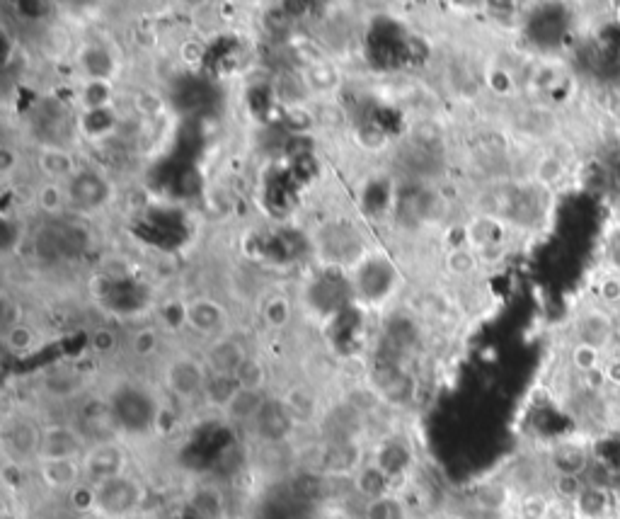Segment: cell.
I'll return each instance as SVG.
<instances>
[{
    "instance_id": "23",
    "label": "cell",
    "mask_w": 620,
    "mask_h": 519,
    "mask_svg": "<svg viewBox=\"0 0 620 519\" xmlns=\"http://www.w3.org/2000/svg\"><path fill=\"white\" fill-rule=\"evenodd\" d=\"M512 503V490L507 483H482V486L473 493V505L485 515H499Z\"/></svg>"
},
{
    "instance_id": "5",
    "label": "cell",
    "mask_w": 620,
    "mask_h": 519,
    "mask_svg": "<svg viewBox=\"0 0 620 519\" xmlns=\"http://www.w3.org/2000/svg\"><path fill=\"white\" fill-rule=\"evenodd\" d=\"M90 444L80 435V430L73 422H49L44 425L42 447H39L37 461H68L83 459Z\"/></svg>"
},
{
    "instance_id": "18",
    "label": "cell",
    "mask_w": 620,
    "mask_h": 519,
    "mask_svg": "<svg viewBox=\"0 0 620 519\" xmlns=\"http://www.w3.org/2000/svg\"><path fill=\"white\" fill-rule=\"evenodd\" d=\"M332 483H335L332 478H327L325 473L310 466V469L296 473L294 481H291V493H294L298 500H303V503H323V500L330 498Z\"/></svg>"
},
{
    "instance_id": "42",
    "label": "cell",
    "mask_w": 620,
    "mask_h": 519,
    "mask_svg": "<svg viewBox=\"0 0 620 519\" xmlns=\"http://www.w3.org/2000/svg\"><path fill=\"white\" fill-rule=\"evenodd\" d=\"M112 289L114 282L107 275H95L90 279V292H93V296H97V299H107V296L112 294Z\"/></svg>"
},
{
    "instance_id": "8",
    "label": "cell",
    "mask_w": 620,
    "mask_h": 519,
    "mask_svg": "<svg viewBox=\"0 0 620 519\" xmlns=\"http://www.w3.org/2000/svg\"><path fill=\"white\" fill-rule=\"evenodd\" d=\"M264 447H284L296 432V422L286 413L281 398H267L262 413L257 415L255 425L250 427Z\"/></svg>"
},
{
    "instance_id": "39",
    "label": "cell",
    "mask_w": 620,
    "mask_h": 519,
    "mask_svg": "<svg viewBox=\"0 0 620 519\" xmlns=\"http://www.w3.org/2000/svg\"><path fill=\"white\" fill-rule=\"evenodd\" d=\"M134 107H136V112L143 114V117L155 119L160 112L165 110V102L158 93H155V90H139V93L134 95Z\"/></svg>"
},
{
    "instance_id": "9",
    "label": "cell",
    "mask_w": 620,
    "mask_h": 519,
    "mask_svg": "<svg viewBox=\"0 0 620 519\" xmlns=\"http://www.w3.org/2000/svg\"><path fill=\"white\" fill-rule=\"evenodd\" d=\"M34 471H37L39 483H42L47 490H51V493L68 495L71 490H76L80 483L85 481L83 464H80V459L37 461Z\"/></svg>"
},
{
    "instance_id": "17",
    "label": "cell",
    "mask_w": 620,
    "mask_h": 519,
    "mask_svg": "<svg viewBox=\"0 0 620 519\" xmlns=\"http://www.w3.org/2000/svg\"><path fill=\"white\" fill-rule=\"evenodd\" d=\"M187 510L194 519H223L226 517V495L218 486L202 483L189 493Z\"/></svg>"
},
{
    "instance_id": "14",
    "label": "cell",
    "mask_w": 620,
    "mask_h": 519,
    "mask_svg": "<svg viewBox=\"0 0 620 519\" xmlns=\"http://www.w3.org/2000/svg\"><path fill=\"white\" fill-rule=\"evenodd\" d=\"M68 204L76 209H95L97 204L105 202L107 197V182L97 175L90 173H76L71 178V187H66Z\"/></svg>"
},
{
    "instance_id": "25",
    "label": "cell",
    "mask_w": 620,
    "mask_h": 519,
    "mask_svg": "<svg viewBox=\"0 0 620 519\" xmlns=\"http://www.w3.org/2000/svg\"><path fill=\"white\" fill-rule=\"evenodd\" d=\"M361 519H410V510L400 495H388V498L364 503Z\"/></svg>"
},
{
    "instance_id": "33",
    "label": "cell",
    "mask_w": 620,
    "mask_h": 519,
    "mask_svg": "<svg viewBox=\"0 0 620 519\" xmlns=\"http://www.w3.org/2000/svg\"><path fill=\"white\" fill-rule=\"evenodd\" d=\"M262 27L269 34H289L294 27V13H289L286 5H274L267 13H262Z\"/></svg>"
},
{
    "instance_id": "21",
    "label": "cell",
    "mask_w": 620,
    "mask_h": 519,
    "mask_svg": "<svg viewBox=\"0 0 620 519\" xmlns=\"http://www.w3.org/2000/svg\"><path fill=\"white\" fill-rule=\"evenodd\" d=\"M555 476H582L589 469V454L577 444H560L550 454Z\"/></svg>"
},
{
    "instance_id": "35",
    "label": "cell",
    "mask_w": 620,
    "mask_h": 519,
    "mask_svg": "<svg viewBox=\"0 0 620 519\" xmlns=\"http://www.w3.org/2000/svg\"><path fill=\"white\" fill-rule=\"evenodd\" d=\"M262 316L269 328H284V325L291 321V304L284 296H272V299L264 304Z\"/></svg>"
},
{
    "instance_id": "34",
    "label": "cell",
    "mask_w": 620,
    "mask_h": 519,
    "mask_svg": "<svg viewBox=\"0 0 620 519\" xmlns=\"http://www.w3.org/2000/svg\"><path fill=\"white\" fill-rule=\"evenodd\" d=\"M553 503L543 493H526L519 500V519H548Z\"/></svg>"
},
{
    "instance_id": "12",
    "label": "cell",
    "mask_w": 620,
    "mask_h": 519,
    "mask_svg": "<svg viewBox=\"0 0 620 519\" xmlns=\"http://www.w3.org/2000/svg\"><path fill=\"white\" fill-rule=\"evenodd\" d=\"M250 357V352L240 345L238 340H218L211 345V350L206 352V369L209 374H223V376H235L238 374L240 364Z\"/></svg>"
},
{
    "instance_id": "32",
    "label": "cell",
    "mask_w": 620,
    "mask_h": 519,
    "mask_svg": "<svg viewBox=\"0 0 620 519\" xmlns=\"http://www.w3.org/2000/svg\"><path fill=\"white\" fill-rule=\"evenodd\" d=\"M533 178H536L538 187L558 185V182L565 178V163H562L558 156H543L541 161L536 163V173H533Z\"/></svg>"
},
{
    "instance_id": "38",
    "label": "cell",
    "mask_w": 620,
    "mask_h": 519,
    "mask_svg": "<svg viewBox=\"0 0 620 519\" xmlns=\"http://www.w3.org/2000/svg\"><path fill=\"white\" fill-rule=\"evenodd\" d=\"M68 503H71V507L78 512V515H93L95 510L93 483L83 481L76 490H71V493H68Z\"/></svg>"
},
{
    "instance_id": "4",
    "label": "cell",
    "mask_w": 620,
    "mask_h": 519,
    "mask_svg": "<svg viewBox=\"0 0 620 519\" xmlns=\"http://www.w3.org/2000/svg\"><path fill=\"white\" fill-rule=\"evenodd\" d=\"M80 464H83L85 481L97 486V483L112 481V478L129 473V452L119 439H109V442L90 444Z\"/></svg>"
},
{
    "instance_id": "30",
    "label": "cell",
    "mask_w": 620,
    "mask_h": 519,
    "mask_svg": "<svg viewBox=\"0 0 620 519\" xmlns=\"http://www.w3.org/2000/svg\"><path fill=\"white\" fill-rule=\"evenodd\" d=\"M570 362L579 374L589 376L601 369V350H596V347L591 345H584V342H577L570 352Z\"/></svg>"
},
{
    "instance_id": "37",
    "label": "cell",
    "mask_w": 620,
    "mask_h": 519,
    "mask_svg": "<svg viewBox=\"0 0 620 519\" xmlns=\"http://www.w3.org/2000/svg\"><path fill=\"white\" fill-rule=\"evenodd\" d=\"M158 342H160L158 330L155 328H139L134 333V338H131V352H134L136 357L148 359V357H153L155 352H158Z\"/></svg>"
},
{
    "instance_id": "27",
    "label": "cell",
    "mask_w": 620,
    "mask_h": 519,
    "mask_svg": "<svg viewBox=\"0 0 620 519\" xmlns=\"http://www.w3.org/2000/svg\"><path fill=\"white\" fill-rule=\"evenodd\" d=\"M235 381H238L240 389L264 393V389H267V381H269V372L260 357L250 355L243 364H240L238 374H235Z\"/></svg>"
},
{
    "instance_id": "6",
    "label": "cell",
    "mask_w": 620,
    "mask_h": 519,
    "mask_svg": "<svg viewBox=\"0 0 620 519\" xmlns=\"http://www.w3.org/2000/svg\"><path fill=\"white\" fill-rule=\"evenodd\" d=\"M206 379H209L206 364L192 357L175 359L165 372V386L180 403H192L197 398H204Z\"/></svg>"
},
{
    "instance_id": "2",
    "label": "cell",
    "mask_w": 620,
    "mask_h": 519,
    "mask_svg": "<svg viewBox=\"0 0 620 519\" xmlns=\"http://www.w3.org/2000/svg\"><path fill=\"white\" fill-rule=\"evenodd\" d=\"M44 425L34 420L32 415H15V418L5 420L3 427V449L8 464L22 466H37L39 447H42Z\"/></svg>"
},
{
    "instance_id": "16",
    "label": "cell",
    "mask_w": 620,
    "mask_h": 519,
    "mask_svg": "<svg viewBox=\"0 0 620 519\" xmlns=\"http://www.w3.org/2000/svg\"><path fill=\"white\" fill-rule=\"evenodd\" d=\"M301 81L306 85V90H313V93L320 95H330L342 85V73L337 71L335 64H330V59L318 56V59H310L308 64H303Z\"/></svg>"
},
{
    "instance_id": "28",
    "label": "cell",
    "mask_w": 620,
    "mask_h": 519,
    "mask_svg": "<svg viewBox=\"0 0 620 519\" xmlns=\"http://www.w3.org/2000/svg\"><path fill=\"white\" fill-rule=\"evenodd\" d=\"M480 258L473 248H465V245H451V250L446 253V267H449L451 275L456 277H470L478 272Z\"/></svg>"
},
{
    "instance_id": "24",
    "label": "cell",
    "mask_w": 620,
    "mask_h": 519,
    "mask_svg": "<svg viewBox=\"0 0 620 519\" xmlns=\"http://www.w3.org/2000/svg\"><path fill=\"white\" fill-rule=\"evenodd\" d=\"M238 381H235V376H223V374H209V379H206V386H204V398L209 406H214L216 410H221L231 403V398L238 393Z\"/></svg>"
},
{
    "instance_id": "41",
    "label": "cell",
    "mask_w": 620,
    "mask_h": 519,
    "mask_svg": "<svg viewBox=\"0 0 620 519\" xmlns=\"http://www.w3.org/2000/svg\"><path fill=\"white\" fill-rule=\"evenodd\" d=\"M599 299L604 304H618L620 301V279L618 277H606L599 287Z\"/></svg>"
},
{
    "instance_id": "19",
    "label": "cell",
    "mask_w": 620,
    "mask_h": 519,
    "mask_svg": "<svg viewBox=\"0 0 620 519\" xmlns=\"http://www.w3.org/2000/svg\"><path fill=\"white\" fill-rule=\"evenodd\" d=\"M37 163L39 168H42V173L49 178V182L71 180L73 175L78 173L76 161H73L71 153L63 151L59 146H44L42 151H39Z\"/></svg>"
},
{
    "instance_id": "22",
    "label": "cell",
    "mask_w": 620,
    "mask_h": 519,
    "mask_svg": "<svg viewBox=\"0 0 620 519\" xmlns=\"http://www.w3.org/2000/svg\"><path fill=\"white\" fill-rule=\"evenodd\" d=\"M221 323H223V313L214 301L199 299V301H192V304H187V325L192 330H197V333L214 335L216 330L221 328Z\"/></svg>"
},
{
    "instance_id": "15",
    "label": "cell",
    "mask_w": 620,
    "mask_h": 519,
    "mask_svg": "<svg viewBox=\"0 0 620 519\" xmlns=\"http://www.w3.org/2000/svg\"><path fill=\"white\" fill-rule=\"evenodd\" d=\"M267 393L260 391H245L238 389V393L231 398L226 408H223V418H226L231 425L238 427H252L255 425L257 415L262 413L264 403H267Z\"/></svg>"
},
{
    "instance_id": "40",
    "label": "cell",
    "mask_w": 620,
    "mask_h": 519,
    "mask_svg": "<svg viewBox=\"0 0 620 519\" xmlns=\"http://www.w3.org/2000/svg\"><path fill=\"white\" fill-rule=\"evenodd\" d=\"M117 345V333H114L112 328H107V325H100V328H95L93 335H90V347H93L97 355H109V352L117 350Z\"/></svg>"
},
{
    "instance_id": "31",
    "label": "cell",
    "mask_w": 620,
    "mask_h": 519,
    "mask_svg": "<svg viewBox=\"0 0 620 519\" xmlns=\"http://www.w3.org/2000/svg\"><path fill=\"white\" fill-rule=\"evenodd\" d=\"M3 340H5V347H8L13 355H27V352L34 350L37 333H34L27 323H20V325H15V328L5 330Z\"/></svg>"
},
{
    "instance_id": "1",
    "label": "cell",
    "mask_w": 620,
    "mask_h": 519,
    "mask_svg": "<svg viewBox=\"0 0 620 519\" xmlns=\"http://www.w3.org/2000/svg\"><path fill=\"white\" fill-rule=\"evenodd\" d=\"M95 488V510L97 519H131L136 517L146 505V486L141 478L124 473L112 481L97 483Z\"/></svg>"
},
{
    "instance_id": "20",
    "label": "cell",
    "mask_w": 620,
    "mask_h": 519,
    "mask_svg": "<svg viewBox=\"0 0 620 519\" xmlns=\"http://www.w3.org/2000/svg\"><path fill=\"white\" fill-rule=\"evenodd\" d=\"M42 389L54 401H73L83 391V379L73 369H54V372L44 376Z\"/></svg>"
},
{
    "instance_id": "11",
    "label": "cell",
    "mask_w": 620,
    "mask_h": 519,
    "mask_svg": "<svg viewBox=\"0 0 620 519\" xmlns=\"http://www.w3.org/2000/svg\"><path fill=\"white\" fill-rule=\"evenodd\" d=\"M281 403H284L286 413L291 415V420L296 422V427L303 425H313L320 418V401L308 386H289L284 393H281Z\"/></svg>"
},
{
    "instance_id": "7",
    "label": "cell",
    "mask_w": 620,
    "mask_h": 519,
    "mask_svg": "<svg viewBox=\"0 0 620 519\" xmlns=\"http://www.w3.org/2000/svg\"><path fill=\"white\" fill-rule=\"evenodd\" d=\"M371 461L378 466L393 483L405 481L415 469V449L400 435H388L373 447Z\"/></svg>"
},
{
    "instance_id": "13",
    "label": "cell",
    "mask_w": 620,
    "mask_h": 519,
    "mask_svg": "<svg viewBox=\"0 0 620 519\" xmlns=\"http://www.w3.org/2000/svg\"><path fill=\"white\" fill-rule=\"evenodd\" d=\"M352 488H354V493L364 500V503H373V500L388 498V495L395 493L393 490L395 483L390 481L386 473L378 469L371 459L366 461V464L359 469L357 476L352 478Z\"/></svg>"
},
{
    "instance_id": "45",
    "label": "cell",
    "mask_w": 620,
    "mask_h": 519,
    "mask_svg": "<svg viewBox=\"0 0 620 519\" xmlns=\"http://www.w3.org/2000/svg\"><path fill=\"white\" fill-rule=\"evenodd\" d=\"M15 165V158H13V148H3V173H10Z\"/></svg>"
},
{
    "instance_id": "26",
    "label": "cell",
    "mask_w": 620,
    "mask_h": 519,
    "mask_svg": "<svg viewBox=\"0 0 620 519\" xmlns=\"http://www.w3.org/2000/svg\"><path fill=\"white\" fill-rule=\"evenodd\" d=\"M574 517L599 519L608 510V493L599 486H587L584 493L574 500Z\"/></svg>"
},
{
    "instance_id": "36",
    "label": "cell",
    "mask_w": 620,
    "mask_h": 519,
    "mask_svg": "<svg viewBox=\"0 0 620 519\" xmlns=\"http://www.w3.org/2000/svg\"><path fill=\"white\" fill-rule=\"evenodd\" d=\"M587 483L582 481V476H555L553 481V493L560 503L574 505V500L584 493Z\"/></svg>"
},
{
    "instance_id": "29",
    "label": "cell",
    "mask_w": 620,
    "mask_h": 519,
    "mask_svg": "<svg viewBox=\"0 0 620 519\" xmlns=\"http://www.w3.org/2000/svg\"><path fill=\"white\" fill-rule=\"evenodd\" d=\"M68 204L66 187H61V182H44L37 190V207L47 214H59L63 207Z\"/></svg>"
},
{
    "instance_id": "43",
    "label": "cell",
    "mask_w": 620,
    "mask_h": 519,
    "mask_svg": "<svg viewBox=\"0 0 620 519\" xmlns=\"http://www.w3.org/2000/svg\"><path fill=\"white\" fill-rule=\"evenodd\" d=\"M608 265H611V270L620 272V241H616L608 248Z\"/></svg>"
},
{
    "instance_id": "10",
    "label": "cell",
    "mask_w": 620,
    "mask_h": 519,
    "mask_svg": "<svg viewBox=\"0 0 620 519\" xmlns=\"http://www.w3.org/2000/svg\"><path fill=\"white\" fill-rule=\"evenodd\" d=\"M613 335H616V323H613L611 313L601 309V306H589L577 318V342H584V345L604 352L613 342Z\"/></svg>"
},
{
    "instance_id": "44",
    "label": "cell",
    "mask_w": 620,
    "mask_h": 519,
    "mask_svg": "<svg viewBox=\"0 0 620 519\" xmlns=\"http://www.w3.org/2000/svg\"><path fill=\"white\" fill-rule=\"evenodd\" d=\"M604 374H606L608 381H613V384H620V359H613V362L604 369Z\"/></svg>"
},
{
    "instance_id": "3",
    "label": "cell",
    "mask_w": 620,
    "mask_h": 519,
    "mask_svg": "<svg viewBox=\"0 0 620 519\" xmlns=\"http://www.w3.org/2000/svg\"><path fill=\"white\" fill-rule=\"evenodd\" d=\"M364 444L354 439H327L325 447L320 449L318 464L313 469L325 473L332 481H352L361 466L366 464Z\"/></svg>"
}]
</instances>
